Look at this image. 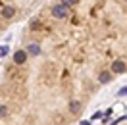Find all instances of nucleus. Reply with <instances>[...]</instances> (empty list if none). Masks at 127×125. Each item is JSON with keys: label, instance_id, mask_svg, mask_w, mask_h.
<instances>
[{"label": "nucleus", "instance_id": "f03ea898", "mask_svg": "<svg viewBox=\"0 0 127 125\" xmlns=\"http://www.w3.org/2000/svg\"><path fill=\"white\" fill-rule=\"evenodd\" d=\"M25 60H27V52L25 50H17L14 54V62L16 63H25Z\"/></svg>", "mask_w": 127, "mask_h": 125}, {"label": "nucleus", "instance_id": "423d86ee", "mask_svg": "<svg viewBox=\"0 0 127 125\" xmlns=\"http://www.w3.org/2000/svg\"><path fill=\"white\" fill-rule=\"evenodd\" d=\"M110 73H108V71H104V73H100V83H108V81H110Z\"/></svg>", "mask_w": 127, "mask_h": 125}, {"label": "nucleus", "instance_id": "20e7f679", "mask_svg": "<svg viewBox=\"0 0 127 125\" xmlns=\"http://www.w3.org/2000/svg\"><path fill=\"white\" fill-rule=\"evenodd\" d=\"M14 14H16V10L12 8V6H2V16L6 17V19L14 17Z\"/></svg>", "mask_w": 127, "mask_h": 125}, {"label": "nucleus", "instance_id": "6e6552de", "mask_svg": "<svg viewBox=\"0 0 127 125\" xmlns=\"http://www.w3.org/2000/svg\"><path fill=\"white\" fill-rule=\"evenodd\" d=\"M8 54V46H0V56H6Z\"/></svg>", "mask_w": 127, "mask_h": 125}, {"label": "nucleus", "instance_id": "f257e3e1", "mask_svg": "<svg viewBox=\"0 0 127 125\" xmlns=\"http://www.w3.org/2000/svg\"><path fill=\"white\" fill-rule=\"evenodd\" d=\"M52 16L58 17V19L65 17V16H67V6H65V4H58V6H54V8H52Z\"/></svg>", "mask_w": 127, "mask_h": 125}, {"label": "nucleus", "instance_id": "1a4fd4ad", "mask_svg": "<svg viewBox=\"0 0 127 125\" xmlns=\"http://www.w3.org/2000/svg\"><path fill=\"white\" fill-rule=\"evenodd\" d=\"M62 4H65V6H73L75 0H62Z\"/></svg>", "mask_w": 127, "mask_h": 125}, {"label": "nucleus", "instance_id": "0eeeda50", "mask_svg": "<svg viewBox=\"0 0 127 125\" xmlns=\"http://www.w3.org/2000/svg\"><path fill=\"white\" fill-rule=\"evenodd\" d=\"M69 110L75 114V112H79V110H81V104H79V102H71V104H69Z\"/></svg>", "mask_w": 127, "mask_h": 125}, {"label": "nucleus", "instance_id": "9d476101", "mask_svg": "<svg viewBox=\"0 0 127 125\" xmlns=\"http://www.w3.org/2000/svg\"><path fill=\"white\" fill-rule=\"evenodd\" d=\"M118 94H127V87H123V89H121V91H119Z\"/></svg>", "mask_w": 127, "mask_h": 125}, {"label": "nucleus", "instance_id": "39448f33", "mask_svg": "<svg viewBox=\"0 0 127 125\" xmlns=\"http://www.w3.org/2000/svg\"><path fill=\"white\" fill-rule=\"evenodd\" d=\"M27 52L31 56H37L40 52V48H39V44H29V46H27Z\"/></svg>", "mask_w": 127, "mask_h": 125}, {"label": "nucleus", "instance_id": "7ed1b4c3", "mask_svg": "<svg viewBox=\"0 0 127 125\" xmlns=\"http://www.w3.org/2000/svg\"><path fill=\"white\" fill-rule=\"evenodd\" d=\"M112 71H114V73H123V71H125V62H121V60L114 62L112 63Z\"/></svg>", "mask_w": 127, "mask_h": 125}]
</instances>
